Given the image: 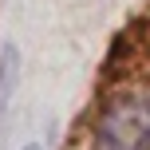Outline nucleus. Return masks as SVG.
<instances>
[{
  "label": "nucleus",
  "instance_id": "f03ea898",
  "mask_svg": "<svg viewBox=\"0 0 150 150\" xmlns=\"http://www.w3.org/2000/svg\"><path fill=\"white\" fill-rule=\"evenodd\" d=\"M24 150H44V146H36V142H32V146H24Z\"/></svg>",
  "mask_w": 150,
  "mask_h": 150
},
{
  "label": "nucleus",
  "instance_id": "f257e3e1",
  "mask_svg": "<svg viewBox=\"0 0 150 150\" xmlns=\"http://www.w3.org/2000/svg\"><path fill=\"white\" fill-rule=\"evenodd\" d=\"M91 150H150V99L115 95L91 127Z\"/></svg>",
  "mask_w": 150,
  "mask_h": 150
}]
</instances>
